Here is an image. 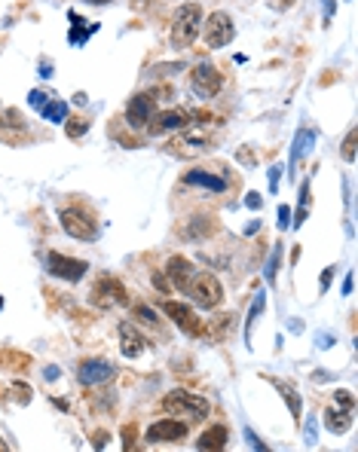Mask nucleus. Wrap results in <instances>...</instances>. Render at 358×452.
<instances>
[{"label": "nucleus", "instance_id": "7ed1b4c3", "mask_svg": "<svg viewBox=\"0 0 358 452\" xmlns=\"http://www.w3.org/2000/svg\"><path fill=\"white\" fill-rule=\"evenodd\" d=\"M187 293H190V300L199 306V309H218L220 300H224V287H220V281L214 278L212 272H196V275H193Z\"/></svg>", "mask_w": 358, "mask_h": 452}, {"label": "nucleus", "instance_id": "412c9836", "mask_svg": "<svg viewBox=\"0 0 358 452\" xmlns=\"http://www.w3.org/2000/svg\"><path fill=\"white\" fill-rule=\"evenodd\" d=\"M324 425H328L331 434H343V431H349V425H353V416H349V412H328V416H324Z\"/></svg>", "mask_w": 358, "mask_h": 452}, {"label": "nucleus", "instance_id": "ea45409f", "mask_svg": "<svg viewBox=\"0 0 358 452\" xmlns=\"http://www.w3.org/2000/svg\"><path fill=\"white\" fill-rule=\"evenodd\" d=\"M153 284H156V287H159V291H168V281H166V278H162V275H156V278H153Z\"/></svg>", "mask_w": 358, "mask_h": 452}, {"label": "nucleus", "instance_id": "a18cd8bd", "mask_svg": "<svg viewBox=\"0 0 358 452\" xmlns=\"http://www.w3.org/2000/svg\"><path fill=\"white\" fill-rule=\"evenodd\" d=\"M0 452H6V443H3V437H0Z\"/></svg>", "mask_w": 358, "mask_h": 452}, {"label": "nucleus", "instance_id": "a878e982", "mask_svg": "<svg viewBox=\"0 0 358 452\" xmlns=\"http://www.w3.org/2000/svg\"><path fill=\"white\" fill-rule=\"evenodd\" d=\"M279 260H282V245H276V248H272V254H270V260H266V269H264V275H266V281H272V278H276V269H279Z\"/></svg>", "mask_w": 358, "mask_h": 452}, {"label": "nucleus", "instance_id": "f8f14e48", "mask_svg": "<svg viewBox=\"0 0 358 452\" xmlns=\"http://www.w3.org/2000/svg\"><path fill=\"white\" fill-rule=\"evenodd\" d=\"M162 312H166V315L172 318L184 333H199V330H203V321H199V315H196V312H193L187 303H175V300H166V303H162Z\"/></svg>", "mask_w": 358, "mask_h": 452}, {"label": "nucleus", "instance_id": "a211bd4d", "mask_svg": "<svg viewBox=\"0 0 358 452\" xmlns=\"http://www.w3.org/2000/svg\"><path fill=\"white\" fill-rule=\"evenodd\" d=\"M227 447V428L224 425H214V428H208L203 437L196 440V449H203V452H208V449H224Z\"/></svg>", "mask_w": 358, "mask_h": 452}, {"label": "nucleus", "instance_id": "a19ab883", "mask_svg": "<svg viewBox=\"0 0 358 452\" xmlns=\"http://www.w3.org/2000/svg\"><path fill=\"white\" fill-rule=\"evenodd\" d=\"M40 77H52V64H40Z\"/></svg>", "mask_w": 358, "mask_h": 452}, {"label": "nucleus", "instance_id": "72a5a7b5", "mask_svg": "<svg viewBox=\"0 0 358 452\" xmlns=\"http://www.w3.org/2000/svg\"><path fill=\"white\" fill-rule=\"evenodd\" d=\"M279 178H282V165H272L270 168V189H272V193L279 189Z\"/></svg>", "mask_w": 358, "mask_h": 452}, {"label": "nucleus", "instance_id": "5701e85b", "mask_svg": "<svg viewBox=\"0 0 358 452\" xmlns=\"http://www.w3.org/2000/svg\"><path fill=\"white\" fill-rule=\"evenodd\" d=\"M172 147H187L190 153H203V150L212 147V141H208L205 135H184L181 141H175Z\"/></svg>", "mask_w": 358, "mask_h": 452}, {"label": "nucleus", "instance_id": "aec40b11", "mask_svg": "<svg viewBox=\"0 0 358 452\" xmlns=\"http://www.w3.org/2000/svg\"><path fill=\"white\" fill-rule=\"evenodd\" d=\"M266 309V297L264 293H257L255 297V303H251V312H248V318H245V345L251 349V327H255V321L260 318V312Z\"/></svg>", "mask_w": 358, "mask_h": 452}, {"label": "nucleus", "instance_id": "2f4dec72", "mask_svg": "<svg viewBox=\"0 0 358 452\" xmlns=\"http://www.w3.org/2000/svg\"><path fill=\"white\" fill-rule=\"evenodd\" d=\"M334 401H337V407L353 410V395H349V391H334Z\"/></svg>", "mask_w": 358, "mask_h": 452}, {"label": "nucleus", "instance_id": "6ab92c4d", "mask_svg": "<svg viewBox=\"0 0 358 452\" xmlns=\"http://www.w3.org/2000/svg\"><path fill=\"white\" fill-rule=\"evenodd\" d=\"M68 18H71V22H77L74 31H71V43H74V46H83V40H86L89 34H95V31H99V25H95V22H92V25L83 22L77 12H68Z\"/></svg>", "mask_w": 358, "mask_h": 452}, {"label": "nucleus", "instance_id": "ddd939ff", "mask_svg": "<svg viewBox=\"0 0 358 452\" xmlns=\"http://www.w3.org/2000/svg\"><path fill=\"white\" fill-rule=\"evenodd\" d=\"M151 116H153V98L151 95H135L132 101H129V107H126V122L132 129H141V126H147L151 122Z\"/></svg>", "mask_w": 358, "mask_h": 452}, {"label": "nucleus", "instance_id": "c03bdc74", "mask_svg": "<svg viewBox=\"0 0 358 452\" xmlns=\"http://www.w3.org/2000/svg\"><path fill=\"white\" fill-rule=\"evenodd\" d=\"M132 3H135V6H147V0H132Z\"/></svg>", "mask_w": 358, "mask_h": 452}, {"label": "nucleus", "instance_id": "473e14b6", "mask_svg": "<svg viewBox=\"0 0 358 452\" xmlns=\"http://www.w3.org/2000/svg\"><path fill=\"white\" fill-rule=\"evenodd\" d=\"M288 224H291V208L279 205V229H288Z\"/></svg>", "mask_w": 358, "mask_h": 452}, {"label": "nucleus", "instance_id": "49530a36", "mask_svg": "<svg viewBox=\"0 0 358 452\" xmlns=\"http://www.w3.org/2000/svg\"><path fill=\"white\" fill-rule=\"evenodd\" d=\"M0 309H3V300H0Z\"/></svg>", "mask_w": 358, "mask_h": 452}, {"label": "nucleus", "instance_id": "dca6fc26", "mask_svg": "<svg viewBox=\"0 0 358 452\" xmlns=\"http://www.w3.org/2000/svg\"><path fill=\"white\" fill-rule=\"evenodd\" d=\"M184 183L190 187H203V189H212V193H224L227 189V181L214 172H203V168H193V172L184 174Z\"/></svg>", "mask_w": 358, "mask_h": 452}, {"label": "nucleus", "instance_id": "79ce46f5", "mask_svg": "<svg viewBox=\"0 0 358 452\" xmlns=\"http://www.w3.org/2000/svg\"><path fill=\"white\" fill-rule=\"evenodd\" d=\"M104 443H107V434H99V437H95V449H101Z\"/></svg>", "mask_w": 358, "mask_h": 452}, {"label": "nucleus", "instance_id": "4c0bfd02", "mask_svg": "<svg viewBox=\"0 0 358 452\" xmlns=\"http://www.w3.org/2000/svg\"><path fill=\"white\" fill-rule=\"evenodd\" d=\"M353 284H355V275L349 272V275H346V281H343V297H349V293H353Z\"/></svg>", "mask_w": 358, "mask_h": 452}, {"label": "nucleus", "instance_id": "58836bf2", "mask_svg": "<svg viewBox=\"0 0 358 452\" xmlns=\"http://www.w3.org/2000/svg\"><path fill=\"white\" fill-rule=\"evenodd\" d=\"M331 345H334V339H331L328 333H322V336H318V349H331Z\"/></svg>", "mask_w": 358, "mask_h": 452}, {"label": "nucleus", "instance_id": "4be33fe9", "mask_svg": "<svg viewBox=\"0 0 358 452\" xmlns=\"http://www.w3.org/2000/svg\"><path fill=\"white\" fill-rule=\"evenodd\" d=\"M279 388H282V397L291 403V416H294V422H301V412H303V401L301 395L294 391V385H285V382H276Z\"/></svg>", "mask_w": 358, "mask_h": 452}, {"label": "nucleus", "instance_id": "6e6552de", "mask_svg": "<svg viewBox=\"0 0 358 452\" xmlns=\"http://www.w3.org/2000/svg\"><path fill=\"white\" fill-rule=\"evenodd\" d=\"M187 437V422L184 418H162V422H153L147 428L144 440L151 447H159V443H178Z\"/></svg>", "mask_w": 358, "mask_h": 452}, {"label": "nucleus", "instance_id": "bb28decb", "mask_svg": "<svg viewBox=\"0 0 358 452\" xmlns=\"http://www.w3.org/2000/svg\"><path fill=\"white\" fill-rule=\"evenodd\" d=\"M307 208H309V181H303V187H301V211H297L294 226H301L303 220H307Z\"/></svg>", "mask_w": 358, "mask_h": 452}, {"label": "nucleus", "instance_id": "c9c22d12", "mask_svg": "<svg viewBox=\"0 0 358 452\" xmlns=\"http://www.w3.org/2000/svg\"><path fill=\"white\" fill-rule=\"evenodd\" d=\"M245 440H248V447H251V449H266V443H260V440H257L255 431H245Z\"/></svg>", "mask_w": 358, "mask_h": 452}, {"label": "nucleus", "instance_id": "c756f323", "mask_svg": "<svg viewBox=\"0 0 358 452\" xmlns=\"http://www.w3.org/2000/svg\"><path fill=\"white\" fill-rule=\"evenodd\" d=\"M49 92H40V89H34V92H31V95H28V101H31V107H37V110H43V107H47V104H49Z\"/></svg>", "mask_w": 358, "mask_h": 452}, {"label": "nucleus", "instance_id": "f704fd0d", "mask_svg": "<svg viewBox=\"0 0 358 452\" xmlns=\"http://www.w3.org/2000/svg\"><path fill=\"white\" fill-rule=\"evenodd\" d=\"M245 205H248L251 211H257V208L264 205V199H260V193H248V196H245Z\"/></svg>", "mask_w": 358, "mask_h": 452}, {"label": "nucleus", "instance_id": "f257e3e1", "mask_svg": "<svg viewBox=\"0 0 358 452\" xmlns=\"http://www.w3.org/2000/svg\"><path fill=\"white\" fill-rule=\"evenodd\" d=\"M199 28H203V10H199V3H181L172 18V46L175 49L193 46V40L199 37Z\"/></svg>", "mask_w": 358, "mask_h": 452}, {"label": "nucleus", "instance_id": "c85d7f7f", "mask_svg": "<svg viewBox=\"0 0 358 452\" xmlns=\"http://www.w3.org/2000/svg\"><path fill=\"white\" fill-rule=\"evenodd\" d=\"M86 132H89V122L83 120V116H77V120L68 122V135L71 137H80V135H86Z\"/></svg>", "mask_w": 358, "mask_h": 452}, {"label": "nucleus", "instance_id": "9d476101", "mask_svg": "<svg viewBox=\"0 0 358 452\" xmlns=\"http://www.w3.org/2000/svg\"><path fill=\"white\" fill-rule=\"evenodd\" d=\"M47 269H49V275H55V278H62V281H80L83 275L89 272V263H86V260L64 257V254L52 251L47 257Z\"/></svg>", "mask_w": 358, "mask_h": 452}, {"label": "nucleus", "instance_id": "9b49d317", "mask_svg": "<svg viewBox=\"0 0 358 452\" xmlns=\"http://www.w3.org/2000/svg\"><path fill=\"white\" fill-rule=\"evenodd\" d=\"M116 376V367L110 361H101V358H92V361H83L80 370H77V379L83 385H104Z\"/></svg>", "mask_w": 358, "mask_h": 452}, {"label": "nucleus", "instance_id": "2eb2a0df", "mask_svg": "<svg viewBox=\"0 0 358 452\" xmlns=\"http://www.w3.org/2000/svg\"><path fill=\"white\" fill-rule=\"evenodd\" d=\"M193 275H196V266H193L187 257H172V260H168V278H172V284L178 287V291L187 293Z\"/></svg>", "mask_w": 358, "mask_h": 452}, {"label": "nucleus", "instance_id": "1a4fd4ad", "mask_svg": "<svg viewBox=\"0 0 358 452\" xmlns=\"http://www.w3.org/2000/svg\"><path fill=\"white\" fill-rule=\"evenodd\" d=\"M196 114L193 110H184V107H175V110H162V114L151 116V135H166V132H181V129L193 126Z\"/></svg>", "mask_w": 358, "mask_h": 452}, {"label": "nucleus", "instance_id": "20e7f679", "mask_svg": "<svg viewBox=\"0 0 358 452\" xmlns=\"http://www.w3.org/2000/svg\"><path fill=\"white\" fill-rule=\"evenodd\" d=\"M99 309H116V306H126L129 303V293H126V284L114 275H101L99 281L92 284V293H89Z\"/></svg>", "mask_w": 358, "mask_h": 452}, {"label": "nucleus", "instance_id": "37998d69", "mask_svg": "<svg viewBox=\"0 0 358 452\" xmlns=\"http://www.w3.org/2000/svg\"><path fill=\"white\" fill-rule=\"evenodd\" d=\"M86 3H99V6H104V3H110V0H86Z\"/></svg>", "mask_w": 358, "mask_h": 452}, {"label": "nucleus", "instance_id": "0eeeda50", "mask_svg": "<svg viewBox=\"0 0 358 452\" xmlns=\"http://www.w3.org/2000/svg\"><path fill=\"white\" fill-rule=\"evenodd\" d=\"M205 28V43L212 46V49H220V46L233 43V37H236V28H233V18L227 16L224 10L212 12L208 16V22L203 25Z\"/></svg>", "mask_w": 358, "mask_h": 452}, {"label": "nucleus", "instance_id": "e433bc0d", "mask_svg": "<svg viewBox=\"0 0 358 452\" xmlns=\"http://www.w3.org/2000/svg\"><path fill=\"white\" fill-rule=\"evenodd\" d=\"M331 278H334V266H328V269L322 272V291H328L331 287Z\"/></svg>", "mask_w": 358, "mask_h": 452}, {"label": "nucleus", "instance_id": "7c9ffc66", "mask_svg": "<svg viewBox=\"0 0 358 452\" xmlns=\"http://www.w3.org/2000/svg\"><path fill=\"white\" fill-rule=\"evenodd\" d=\"M316 440H318L316 418H309V422H307V428H303V443H307V447H316Z\"/></svg>", "mask_w": 358, "mask_h": 452}, {"label": "nucleus", "instance_id": "4468645a", "mask_svg": "<svg viewBox=\"0 0 358 452\" xmlns=\"http://www.w3.org/2000/svg\"><path fill=\"white\" fill-rule=\"evenodd\" d=\"M120 339H123L120 349H123V355H126V358H141V355H144L147 343H144V336L135 330L132 321H123V324H120Z\"/></svg>", "mask_w": 358, "mask_h": 452}, {"label": "nucleus", "instance_id": "f03ea898", "mask_svg": "<svg viewBox=\"0 0 358 452\" xmlns=\"http://www.w3.org/2000/svg\"><path fill=\"white\" fill-rule=\"evenodd\" d=\"M162 410H166L168 416H181V418H190V422H203L212 407H208L205 397L178 388V391H172V395L162 397Z\"/></svg>", "mask_w": 358, "mask_h": 452}, {"label": "nucleus", "instance_id": "39448f33", "mask_svg": "<svg viewBox=\"0 0 358 452\" xmlns=\"http://www.w3.org/2000/svg\"><path fill=\"white\" fill-rule=\"evenodd\" d=\"M58 220H62L64 232L74 235V239H80V241H95V239H99V226H95V220L89 217V214H83L80 208H64V211L58 214Z\"/></svg>", "mask_w": 358, "mask_h": 452}, {"label": "nucleus", "instance_id": "cd10ccee", "mask_svg": "<svg viewBox=\"0 0 358 452\" xmlns=\"http://www.w3.org/2000/svg\"><path fill=\"white\" fill-rule=\"evenodd\" d=\"M343 159L346 162H355V129H349L346 132V137H343Z\"/></svg>", "mask_w": 358, "mask_h": 452}, {"label": "nucleus", "instance_id": "423d86ee", "mask_svg": "<svg viewBox=\"0 0 358 452\" xmlns=\"http://www.w3.org/2000/svg\"><path fill=\"white\" fill-rule=\"evenodd\" d=\"M224 86V80H220V70L214 68L212 62H199L196 68L190 70V89L196 92L199 98H214Z\"/></svg>", "mask_w": 358, "mask_h": 452}, {"label": "nucleus", "instance_id": "b1692460", "mask_svg": "<svg viewBox=\"0 0 358 452\" xmlns=\"http://www.w3.org/2000/svg\"><path fill=\"white\" fill-rule=\"evenodd\" d=\"M40 114H43V120H49V122H64L68 120V101H49Z\"/></svg>", "mask_w": 358, "mask_h": 452}, {"label": "nucleus", "instance_id": "393cba45", "mask_svg": "<svg viewBox=\"0 0 358 452\" xmlns=\"http://www.w3.org/2000/svg\"><path fill=\"white\" fill-rule=\"evenodd\" d=\"M132 315H135V321H138V324H147L151 330H159V327H162L159 318H156V312L151 309V306H135Z\"/></svg>", "mask_w": 358, "mask_h": 452}, {"label": "nucleus", "instance_id": "f3484780", "mask_svg": "<svg viewBox=\"0 0 358 452\" xmlns=\"http://www.w3.org/2000/svg\"><path fill=\"white\" fill-rule=\"evenodd\" d=\"M312 144H316V132H309V129H301L294 137V147H291V162H288V174L297 168V162L303 159V156L312 150Z\"/></svg>", "mask_w": 358, "mask_h": 452}]
</instances>
